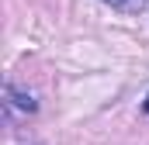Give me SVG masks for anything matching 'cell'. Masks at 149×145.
Wrapping results in <instances>:
<instances>
[{
  "label": "cell",
  "instance_id": "cell-1",
  "mask_svg": "<svg viewBox=\"0 0 149 145\" xmlns=\"http://www.w3.org/2000/svg\"><path fill=\"white\" fill-rule=\"evenodd\" d=\"M3 97H7V107H14V110H21V114H35V97L28 93V90H17L14 83H7V90H3Z\"/></svg>",
  "mask_w": 149,
  "mask_h": 145
},
{
  "label": "cell",
  "instance_id": "cell-2",
  "mask_svg": "<svg viewBox=\"0 0 149 145\" xmlns=\"http://www.w3.org/2000/svg\"><path fill=\"white\" fill-rule=\"evenodd\" d=\"M101 3H108L121 14H142V7H146V0H101Z\"/></svg>",
  "mask_w": 149,
  "mask_h": 145
},
{
  "label": "cell",
  "instance_id": "cell-3",
  "mask_svg": "<svg viewBox=\"0 0 149 145\" xmlns=\"http://www.w3.org/2000/svg\"><path fill=\"white\" fill-rule=\"evenodd\" d=\"M142 110H146V114H149V97H146V100H142Z\"/></svg>",
  "mask_w": 149,
  "mask_h": 145
}]
</instances>
